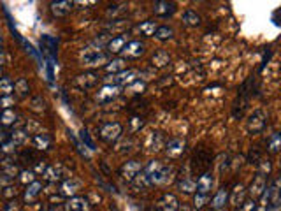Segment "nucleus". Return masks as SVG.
Wrapping results in <instances>:
<instances>
[{
  "label": "nucleus",
  "mask_w": 281,
  "mask_h": 211,
  "mask_svg": "<svg viewBox=\"0 0 281 211\" xmlns=\"http://www.w3.org/2000/svg\"><path fill=\"white\" fill-rule=\"evenodd\" d=\"M211 164H213V153L206 146H199L193 151L192 158H190V169H192L193 174L197 176L204 174V172H209Z\"/></svg>",
  "instance_id": "obj_1"
},
{
  "label": "nucleus",
  "mask_w": 281,
  "mask_h": 211,
  "mask_svg": "<svg viewBox=\"0 0 281 211\" xmlns=\"http://www.w3.org/2000/svg\"><path fill=\"white\" fill-rule=\"evenodd\" d=\"M142 172L146 174V178L149 180L151 185H163L169 180V169L163 167V164L160 160H151L146 167H142Z\"/></svg>",
  "instance_id": "obj_2"
},
{
  "label": "nucleus",
  "mask_w": 281,
  "mask_h": 211,
  "mask_svg": "<svg viewBox=\"0 0 281 211\" xmlns=\"http://www.w3.org/2000/svg\"><path fill=\"white\" fill-rule=\"evenodd\" d=\"M121 134H123V127L121 123L118 122L102 123L100 128H99V137H100L104 143H107V145H114V143L121 137Z\"/></svg>",
  "instance_id": "obj_3"
},
{
  "label": "nucleus",
  "mask_w": 281,
  "mask_h": 211,
  "mask_svg": "<svg viewBox=\"0 0 281 211\" xmlns=\"http://www.w3.org/2000/svg\"><path fill=\"white\" fill-rule=\"evenodd\" d=\"M81 62L86 67H105V63L109 62V55L104 51H100V48L95 49H84L81 55Z\"/></svg>",
  "instance_id": "obj_4"
},
{
  "label": "nucleus",
  "mask_w": 281,
  "mask_h": 211,
  "mask_svg": "<svg viewBox=\"0 0 281 211\" xmlns=\"http://www.w3.org/2000/svg\"><path fill=\"white\" fill-rule=\"evenodd\" d=\"M265 125H267V118H265V113L260 109L253 111L246 120V128L250 134H260V132H263Z\"/></svg>",
  "instance_id": "obj_5"
},
{
  "label": "nucleus",
  "mask_w": 281,
  "mask_h": 211,
  "mask_svg": "<svg viewBox=\"0 0 281 211\" xmlns=\"http://www.w3.org/2000/svg\"><path fill=\"white\" fill-rule=\"evenodd\" d=\"M105 81H107L105 84H114V86H130L132 83H136L137 81V70H134V69L121 70L120 74L109 76Z\"/></svg>",
  "instance_id": "obj_6"
},
{
  "label": "nucleus",
  "mask_w": 281,
  "mask_h": 211,
  "mask_svg": "<svg viewBox=\"0 0 281 211\" xmlns=\"http://www.w3.org/2000/svg\"><path fill=\"white\" fill-rule=\"evenodd\" d=\"M140 171H142V166H140L139 160H127V162L120 167V176H121L125 181L132 183L134 178H136Z\"/></svg>",
  "instance_id": "obj_7"
},
{
  "label": "nucleus",
  "mask_w": 281,
  "mask_h": 211,
  "mask_svg": "<svg viewBox=\"0 0 281 211\" xmlns=\"http://www.w3.org/2000/svg\"><path fill=\"white\" fill-rule=\"evenodd\" d=\"M267 189V176L263 174H255L253 181H251L250 185V190H248V195H250V199H253V201H257V199L262 197L263 190Z\"/></svg>",
  "instance_id": "obj_8"
},
{
  "label": "nucleus",
  "mask_w": 281,
  "mask_h": 211,
  "mask_svg": "<svg viewBox=\"0 0 281 211\" xmlns=\"http://www.w3.org/2000/svg\"><path fill=\"white\" fill-rule=\"evenodd\" d=\"M65 169L61 164H53V166L46 167V171L42 172V180L48 183H58V181L65 180Z\"/></svg>",
  "instance_id": "obj_9"
},
{
  "label": "nucleus",
  "mask_w": 281,
  "mask_h": 211,
  "mask_svg": "<svg viewBox=\"0 0 281 211\" xmlns=\"http://www.w3.org/2000/svg\"><path fill=\"white\" fill-rule=\"evenodd\" d=\"M74 5L76 2H72V0H58V2L49 4V11H51L53 18H65L74 9Z\"/></svg>",
  "instance_id": "obj_10"
},
{
  "label": "nucleus",
  "mask_w": 281,
  "mask_h": 211,
  "mask_svg": "<svg viewBox=\"0 0 281 211\" xmlns=\"http://www.w3.org/2000/svg\"><path fill=\"white\" fill-rule=\"evenodd\" d=\"M180 208V201L176 197L174 193H163L162 197L158 199L157 204H155V211H178Z\"/></svg>",
  "instance_id": "obj_11"
},
{
  "label": "nucleus",
  "mask_w": 281,
  "mask_h": 211,
  "mask_svg": "<svg viewBox=\"0 0 281 211\" xmlns=\"http://www.w3.org/2000/svg\"><path fill=\"white\" fill-rule=\"evenodd\" d=\"M118 95H120V86H114V84H104V86L97 92L95 99L100 102V104H107V102H113Z\"/></svg>",
  "instance_id": "obj_12"
},
{
  "label": "nucleus",
  "mask_w": 281,
  "mask_h": 211,
  "mask_svg": "<svg viewBox=\"0 0 281 211\" xmlns=\"http://www.w3.org/2000/svg\"><path fill=\"white\" fill-rule=\"evenodd\" d=\"M184 148H186V143L184 139H180V137H174V139H169L165 143V153L167 157L171 158H178L184 153Z\"/></svg>",
  "instance_id": "obj_13"
},
{
  "label": "nucleus",
  "mask_w": 281,
  "mask_h": 211,
  "mask_svg": "<svg viewBox=\"0 0 281 211\" xmlns=\"http://www.w3.org/2000/svg\"><path fill=\"white\" fill-rule=\"evenodd\" d=\"M213 185H215L213 174H211V172H204V174L199 176L197 183H195V190H197L195 193H202V195H211Z\"/></svg>",
  "instance_id": "obj_14"
},
{
  "label": "nucleus",
  "mask_w": 281,
  "mask_h": 211,
  "mask_svg": "<svg viewBox=\"0 0 281 211\" xmlns=\"http://www.w3.org/2000/svg\"><path fill=\"white\" fill-rule=\"evenodd\" d=\"M176 4L174 2H167V0H158L153 4V13L155 16H160V18H169L176 13Z\"/></svg>",
  "instance_id": "obj_15"
},
{
  "label": "nucleus",
  "mask_w": 281,
  "mask_h": 211,
  "mask_svg": "<svg viewBox=\"0 0 281 211\" xmlns=\"http://www.w3.org/2000/svg\"><path fill=\"white\" fill-rule=\"evenodd\" d=\"M99 83V76L95 72H84V74H79L74 78V84L81 90H88V88H93Z\"/></svg>",
  "instance_id": "obj_16"
},
{
  "label": "nucleus",
  "mask_w": 281,
  "mask_h": 211,
  "mask_svg": "<svg viewBox=\"0 0 281 211\" xmlns=\"http://www.w3.org/2000/svg\"><path fill=\"white\" fill-rule=\"evenodd\" d=\"M81 189H83L81 181L74 180V178H70V180H65L63 183H61L60 195H61V197H76V193H78Z\"/></svg>",
  "instance_id": "obj_17"
},
{
  "label": "nucleus",
  "mask_w": 281,
  "mask_h": 211,
  "mask_svg": "<svg viewBox=\"0 0 281 211\" xmlns=\"http://www.w3.org/2000/svg\"><path fill=\"white\" fill-rule=\"evenodd\" d=\"M40 190H42V183L35 180L34 183L26 185V190L23 192V202L25 204H32V202L37 201V197L40 195Z\"/></svg>",
  "instance_id": "obj_18"
},
{
  "label": "nucleus",
  "mask_w": 281,
  "mask_h": 211,
  "mask_svg": "<svg viewBox=\"0 0 281 211\" xmlns=\"http://www.w3.org/2000/svg\"><path fill=\"white\" fill-rule=\"evenodd\" d=\"M65 210L67 211H90L92 210V204L86 197H70L65 202Z\"/></svg>",
  "instance_id": "obj_19"
},
{
  "label": "nucleus",
  "mask_w": 281,
  "mask_h": 211,
  "mask_svg": "<svg viewBox=\"0 0 281 211\" xmlns=\"http://www.w3.org/2000/svg\"><path fill=\"white\" fill-rule=\"evenodd\" d=\"M123 57L125 58H139L144 53V44L140 41H130L127 42V46L123 48Z\"/></svg>",
  "instance_id": "obj_20"
},
{
  "label": "nucleus",
  "mask_w": 281,
  "mask_h": 211,
  "mask_svg": "<svg viewBox=\"0 0 281 211\" xmlns=\"http://www.w3.org/2000/svg\"><path fill=\"white\" fill-rule=\"evenodd\" d=\"M128 39H127V34H121L118 35V37H113V39L107 42V51L111 53V55H118V53L123 51V48L127 46Z\"/></svg>",
  "instance_id": "obj_21"
},
{
  "label": "nucleus",
  "mask_w": 281,
  "mask_h": 211,
  "mask_svg": "<svg viewBox=\"0 0 281 211\" xmlns=\"http://www.w3.org/2000/svg\"><path fill=\"white\" fill-rule=\"evenodd\" d=\"M228 201V189H220L218 192L213 195V199H211V208L215 211H220V210H223L225 204H227Z\"/></svg>",
  "instance_id": "obj_22"
},
{
  "label": "nucleus",
  "mask_w": 281,
  "mask_h": 211,
  "mask_svg": "<svg viewBox=\"0 0 281 211\" xmlns=\"http://www.w3.org/2000/svg\"><path fill=\"white\" fill-rule=\"evenodd\" d=\"M32 143H34V146L37 149H40V151H48L49 148L53 146V139L49 134H42V132H39V134H35L34 139H32Z\"/></svg>",
  "instance_id": "obj_23"
},
{
  "label": "nucleus",
  "mask_w": 281,
  "mask_h": 211,
  "mask_svg": "<svg viewBox=\"0 0 281 211\" xmlns=\"http://www.w3.org/2000/svg\"><path fill=\"white\" fill-rule=\"evenodd\" d=\"M244 197H246V189H244V185H241V183L236 185L232 192H228V199H230V202H232L234 206L242 204V202H244Z\"/></svg>",
  "instance_id": "obj_24"
},
{
  "label": "nucleus",
  "mask_w": 281,
  "mask_h": 211,
  "mask_svg": "<svg viewBox=\"0 0 281 211\" xmlns=\"http://www.w3.org/2000/svg\"><path fill=\"white\" fill-rule=\"evenodd\" d=\"M121 70H125V58H113L105 63V72L109 76L120 74Z\"/></svg>",
  "instance_id": "obj_25"
},
{
  "label": "nucleus",
  "mask_w": 281,
  "mask_h": 211,
  "mask_svg": "<svg viewBox=\"0 0 281 211\" xmlns=\"http://www.w3.org/2000/svg\"><path fill=\"white\" fill-rule=\"evenodd\" d=\"M128 11V5L127 4H113L107 7V11H105V14H107V18H113L114 21H118V20H121L123 14Z\"/></svg>",
  "instance_id": "obj_26"
},
{
  "label": "nucleus",
  "mask_w": 281,
  "mask_h": 211,
  "mask_svg": "<svg viewBox=\"0 0 281 211\" xmlns=\"http://www.w3.org/2000/svg\"><path fill=\"white\" fill-rule=\"evenodd\" d=\"M157 26H158L157 21H153V20H146V21L139 23V25L136 26V30L139 32L142 37H153Z\"/></svg>",
  "instance_id": "obj_27"
},
{
  "label": "nucleus",
  "mask_w": 281,
  "mask_h": 211,
  "mask_svg": "<svg viewBox=\"0 0 281 211\" xmlns=\"http://www.w3.org/2000/svg\"><path fill=\"white\" fill-rule=\"evenodd\" d=\"M183 23L186 26H199L202 23V18L197 11H193V9H186L183 13Z\"/></svg>",
  "instance_id": "obj_28"
},
{
  "label": "nucleus",
  "mask_w": 281,
  "mask_h": 211,
  "mask_svg": "<svg viewBox=\"0 0 281 211\" xmlns=\"http://www.w3.org/2000/svg\"><path fill=\"white\" fill-rule=\"evenodd\" d=\"M151 63H153V67H157V69H163V67H167L171 63V57H169L167 51H157L153 57H151Z\"/></svg>",
  "instance_id": "obj_29"
},
{
  "label": "nucleus",
  "mask_w": 281,
  "mask_h": 211,
  "mask_svg": "<svg viewBox=\"0 0 281 211\" xmlns=\"http://www.w3.org/2000/svg\"><path fill=\"white\" fill-rule=\"evenodd\" d=\"M9 137H11V141H13L16 146L26 145V143H28V139H30L28 132L23 130V128H14V132H11V134H9Z\"/></svg>",
  "instance_id": "obj_30"
},
{
  "label": "nucleus",
  "mask_w": 281,
  "mask_h": 211,
  "mask_svg": "<svg viewBox=\"0 0 281 211\" xmlns=\"http://www.w3.org/2000/svg\"><path fill=\"white\" fill-rule=\"evenodd\" d=\"M14 93H16L20 99H25V97L30 95V84H28V81H26L25 78H20L14 83Z\"/></svg>",
  "instance_id": "obj_31"
},
{
  "label": "nucleus",
  "mask_w": 281,
  "mask_h": 211,
  "mask_svg": "<svg viewBox=\"0 0 281 211\" xmlns=\"http://www.w3.org/2000/svg\"><path fill=\"white\" fill-rule=\"evenodd\" d=\"M18 122V114L14 113V109H4L0 113V125L4 127H11Z\"/></svg>",
  "instance_id": "obj_32"
},
{
  "label": "nucleus",
  "mask_w": 281,
  "mask_h": 211,
  "mask_svg": "<svg viewBox=\"0 0 281 211\" xmlns=\"http://www.w3.org/2000/svg\"><path fill=\"white\" fill-rule=\"evenodd\" d=\"M280 148H281V136L280 132H274L267 141V151L271 155H276L280 153Z\"/></svg>",
  "instance_id": "obj_33"
},
{
  "label": "nucleus",
  "mask_w": 281,
  "mask_h": 211,
  "mask_svg": "<svg viewBox=\"0 0 281 211\" xmlns=\"http://www.w3.org/2000/svg\"><path fill=\"white\" fill-rule=\"evenodd\" d=\"M155 37H157L158 41H169L174 37V30H172L171 26L167 25H162V26H157V30H155Z\"/></svg>",
  "instance_id": "obj_34"
},
{
  "label": "nucleus",
  "mask_w": 281,
  "mask_h": 211,
  "mask_svg": "<svg viewBox=\"0 0 281 211\" xmlns=\"http://www.w3.org/2000/svg\"><path fill=\"white\" fill-rule=\"evenodd\" d=\"M14 93V83L11 78H0V97H9Z\"/></svg>",
  "instance_id": "obj_35"
},
{
  "label": "nucleus",
  "mask_w": 281,
  "mask_h": 211,
  "mask_svg": "<svg viewBox=\"0 0 281 211\" xmlns=\"http://www.w3.org/2000/svg\"><path fill=\"white\" fill-rule=\"evenodd\" d=\"M30 109L35 111V113H44V111H48V104L46 101L42 99V95H35L32 97L30 101Z\"/></svg>",
  "instance_id": "obj_36"
},
{
  "label": "nucleus",
  "mask_w": 281,
  "mask_h": 211,
  "mask_svg": "<svg viewBox=\"0 0 281 211\" xmlns=\"http://www.w3.org/2000/svg\"><path fill=\"white\" fill-rule=\"evenodd\" d=\"M178 187H180L181 192H184V193L195 192V181H193L192 178H188V176H183V178L178 181Z\"/></svg>",
  "instance_id": "obj_37"
},
{
  "label": "nucleus",
  "mask_w": 281,
  "mask_h": 211,
  "mask_svg": "<svg viewBox=\"0 0 281 211\" xmlns=\"http://www.w3.org/2000/svg\"><path fill=\"white\" fill-rule=\"evenodd\" d=\"M35 176L37 174H35L32 169H21L20 174H18V180H20V183H23V185H30L35 181Z\"/></svg>",
  "instance_id": "obj_38"
},
{
  "label": "nucleus",
  "mask_w": 281,
  "mask_h": 211,
  "mask_svg": "<svg viewBox=\"0 0 281 211\" xmlns=\"http://www.w3.org/2000/svg\"><path fill=\"white\" fill-rule=\"evenodd\" d=\"M132 185L136 187L137 190H144V189H148V187H151V183H149V180L146 178V174L142 171L139 172V174L134 178V181H132Z\"/></svg>",
  "instance_id": "obj_39"
},
{
  "label": "nucleus",
  "mask_w": 281,
  "mask_h": 211,
  "mask_svg": "<svg viewBox=\"0 0 281 211\" xmlns=\"http://www.w3.org/2000/svg\"><path fill=\"white\" fill-rule=\"evenodd\" d=\"M162 143H163L162 132H151V136H149V145H151V149H155V151L162 149Z\"/></svg>",
  "instance_id": "obj_40"
},
{
  "label": "nucleus",
  "mask_w": 281,
  "mask_h": 211,
  "mask_svg": "<svg viewBox=\"0 0 281 211\" xmlns=\"http://www.w3.org/2000/svg\"><path fill=\"white\" fill-rule=\"evenodd\" d=\"M207 202H209V195H202V193H195V195H193V208H195V210L206 208Z\"/></svg>",
  "instance_id": "obj_41"
},
{
  "label": "nucleus",
  "mask_w": 281,
  "mask_h": 211,
  "mask_svg": "<svg viewBox=\"0 0 281 211\" xmlns=\"http://www.w3.org/2000/svg\"><path fill=\"white\" fill-rule=\"evenodd\" d=\"M16 148H18V146L14 145L13 141L7 139V141L4 143V145H2V148H0V153L5 155V157H11V155H13L14 151H16Z\"/></svg>",
  "instance_id": "obj_42"
},
{
  "label": "nucleus",
  "mask_w": 281,
  "mask_h": 211,
  "mask_svg": "<svg viewBox=\"0 0 281 211\" xmlns=\"http://www.w3.org/2000/svg\"><path fill=\"white\" fill-rule=\"evenodd\" d=\"M23 210V202L18 201V199H11L4 204V210L2 211H21Z\"/></svg>",
  "instance_id": "obj_43"
},
{
  "label": "nucleus",
  "mask_w": 281,
  "mask_h": 211,
  "mask_svg": "<svg viewBox=\"0 0 281 211\" xmlns=\"http://www.w3.org/2000/svg\"><path fill=\"white\" fill-rule=\"evenodd\" d=\"M144 125V120H142V116H132L130 118V127H132V132L139 130L140 127Z\"/></svg>",
  "instance_id": "obj_44"
},
{
  "label": "nucleus",
  "mask_w": 281,
  "mask_h": 211,
  "mask_svg": "<svg viewBox=\"0 0 281 211\" xmlns=\"http://www.w3.org/2000/svg\"><path fill=\"white\" fill-rule=\"evenodd\" d=\"M11 106H14V97L13 95L0 97V107H2V111H4V109H11Z\"/></svg>",
  "instance_id": "obj_45"
},
{
  "label": "nucleus",
  "mask_w": 281,
  "mask_h": 211,
  "mask_svg": "<svg viewBox=\"0 0 281 211\" xmlns=\"http://www.w3.org/2000/svg\"><path fill=\"white\" fill-rule=\"evenodd\" d=\"M2 195H4L5 199H9V201H11V199H16V195H18V190L14 189L13 185H9V187H5V189L2 190Z\"/></svg>",
  "instance_id": "obj_46"
},
{
  "label": "nucleus",
  "mask_w": 281,
  "mask_h": 211,
  "mask_svg": "<svg viewBox=\"0 0 281 211\" xmlns=\"http://www.w3.org/2000/svg\"><path fill=\"white\" fill-rule=\"evenodd\" d=\"M239 211H257V201H253V199H248V201H244Z\"/></svg>",
  "instance_id": "obj_47"
},
{
  "label": "nucleus",
  "mask_w": 281,
  "mask_h": 211,
  "mask_svg": "<svg viewBox=\"0 0 281 211\" xmlns=\"http://www.w3.org/2000/svg\"><path fill=\"white\" fill-rule=\"evenodd\" d=\"M9 185H13V178H9L7 174L0 172V190H4L5 187H9Z\"/></svg>",
  "instance_id": "obj_48"
},
{
  "label": "nucleus",
  "mask_w": 281,
  "mask_h": 211,
  "mask_svg": "<svg viewBox=\"0 0 281 211\" xmlns=\"http://www.w3.org/2000/svg\"><path fill=\"white\" fill-rule=\"evenodd\" d=\"M81 139H83V143H84V145H86L90 149H95V145H93L92 137L88 136V132H86V130H81Z\"/></svg>",
  "instance_id": "obj_49"
},
{
  "label": "nucleus",
  "mask_w": 281,
  "mask_h": 211,
  "mask_svg": "<svg viewBox=\"0 0 281 211\" xmlns=\"http://www.w3.org/2000/svg\"><path fill=\"white\" fill-rule=\"evenodd\" d=\"M46 167H48V164L44 162V160H37V162H35V167L32 171H34L35 174H42V172L46 171Z\"/></svg>",
  "instance_id": "obj_50"
},
{
  "label": "nucleus",
  "mask_w": 281,
  "mask_h": 211,
  "mask_svg": "<svg viewBox=\"0 0 281 211\" xmlns=\"http://www.w3.org/2000/svg\"><path fill=\"white\" fill-rule=\"evenodd\" d=\"M146 88L144 83H140V81H136V83H132L130 86H128V90L134 93H142V90Z\"/></svg>",
  "instance_id": "obj_51"
},
{
  "label": "nucleus",
  "mask_w": 281,
  "mask_h": 211,
  "mask_svg": "<svg viewBox=\"0 0 281 211\" xmlns=\"http://www.w3.org/2000/svg\"><path fill=\"white\" fill-rule=\"evenodd\" d=\"M248 160H250L251 164H259V160H260V151L257 148H253L250 151V153H248Z\"/></svg>",
  "instance_id": "obj_52"
},
{
  "label": "nucleus",
  "mask_w": 281,
  "mask_h": 211,
  "mask_svg": "<svg viewBox=\"0 0 281 211\" xmlns=\"http://www.w3.org/2000/svg\"><path fill=\"white\" fill-rule=\"evenodd\" d=\"M9 139V134L5 130H0V148H2V145H4L5 141Z\"/></svg>",
  "instance_id": "obj_53"
},
{
  "label": "nucleus",
  "mask_w": 281,
  "mask_h": 211,
  "mask_svg": "<svg viewBox=\"0 0 281 211\" xmlns=\"http://www.w3.org/2000/svg\"><path fill=\"white\" fill-rule=\"evenodd\" d=\"M265 211H280V202H274V204H267V210Z\"/></svg>",
  "instance_id": "obj_54"
},
{
  "label": "nucleus",
  "mask_w": 281,
  "mask_h": 211,
  "mask_svg": "<svg viewBox=\"0 0 281 211\" xmlns=\"http://www.w3.org/2000/svg\"><path fill=\"white\" fill-rule=\"evenodd\" d=\"M40 211H55V206L48 202V204H42V210Z\"/></svg>",
  "instance_id": "obj_55"
},
{
  "label": "nucleus",
  "mask_w": 281,
  "mask_h": 211,
  "mask_svg": "<svg viewBox=\"0 0 281 211\" xmlns=\"http://www.w3.org/2000/svg\"><path fill=\"white\" fill-rule=\"evenodd\" d=\"M178 211H192V208H190V206H186V204H183V206H180V208H178Z\"/></svg>",
  "instance_id": "obj_56"
},
{
  "label": "nucleus",
  "mask_w": 281,
  "mask_h": 211,
  "mask_svg": "<svg viewBox=\"0 0 281 211\" xmlns=\"http://www.w3.org/2000/svg\"><path fill=\"white\" fill-rule=\"evenodd\" d=\"M4 63H5V55L4 53H0V67L4 65Z\"/></svg>",
  "instance_id": "obj_57"
},
{
  "label": "nucleus",
  "mask_w": 281,
  "mask_h": 211,
  "mask_svg": "<svg viewBox=\"0 0 281 211\" xmlns=\"http://www.w3.org/2000/svg\"><path fill=\"white\" fill-rule=\"evenodd\" d=\"M0 53H4V42H2V39H0Z\"/></svg>",
  "instance_id": "obj_58"
},
{
  "label": "nucleus",
  "mask_w": 281,
  "mask_h": 211,
  "mask_svg": "<svg viewBox=\"0 0 281 211\" xmlns=\"http://www.w3.org/2000/svg\"><path fill=\"white\" fill-rule=\"evenodd\" d=\"M0 158H2V153H0Z\"/></svg>",
  "instance_id": "obj_59"
}]
</instances>
